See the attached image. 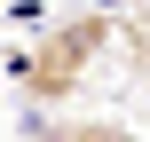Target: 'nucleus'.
<instances>
[{"mask_svg": "<svg viewBox=\"0 0 150 142\" xmlns=\"http://www.w3.org/2000/svg\"><path fill=\"white\" fill-rule=\"evenodd\" d=\"M32 142H119L111 119H32Z\"/></svg>", "mask_w": 150, "mask_h": 142, "instance_id": "2", "label": "nucleus"}, {"mask_svg": "<svg viewBox=\"0 0 150 142\" xmlns=\"http://www.w3.org/2000/svg\"><path fill=\"white\" fill-rule=\"evenodd\" d=\"M0 8H8V0H0Z\"/></svg>", "mask_w": 150, "mask_h": 142, "instance_id": "4", "label": "nucleus"}, {"mask_svg": "<svg viewBox=\"0 0 150 142\" xmlns=\"http://www.w3.org/2000/svg\"><path fill=\"white\" fill-rule=\"evenodd\" d=\"M111 40H119V16H111V8H79V16L47 24L32 47H16V55H8V71H16L24 103H71V95L87 87V71L103 63V47H111Z\"/></svg>", "mask_w": 150, "mask_h": 142, "instance_id": "1", "label": "nucleus"}, {"mask_svg": "<svg viewBox=\"0 0 150 142\" xmlns=\"http://www.w3.org/2000/svg\"><path fill=\"white\" fill-rule=\"evenodd\" d=\"M119 142H150V134H119Z\"/></svg>", "mask_w": 150, "mask_h": 142, "instance_id": "3", "label": "nucleus"}]
</instances>
